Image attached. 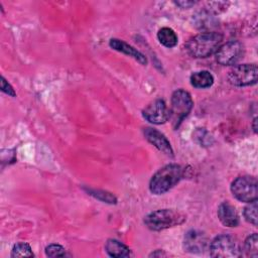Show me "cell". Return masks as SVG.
I'll use <instances>...</instances> for the list:
<instances>
[{
  "label": "cell",
  "instance_id": "obj_1",
  "mask_svg": "<svg viewBox=\"0 0 258 258\" xmlns=\"http://www.w3.org/2000/svg\"><path fill=\"white\" fill-rule=\"evenodd\" d=\"M223 41V35L219 32H202L191 37L185 44L186 51L194 57H208L215 53Z\"/></svg>",
  "mask_w": 258,
  "mask_h": 258
},
{
  "label": "cell",
  "instance_id": "obj_2",
  "mask_svg": "<svg viewBox=\"0 0 258 258\" xmlns=\"http://www.w3.org/2000/svg\"><path fill=\"white\" fill-rule=\"evenodd\" d=\"M184 176V169L177 164H167L151 177L149 188L152 194L162 195L173 187Z\"/></svg>",
  "mask_w": 258,
  "mask_h": 258
},
{
  "label": "cell",
  "instance_id": "obj_3",
  "mask_svg": "<svg viewBox=\"0 0 258 258\" xmlns=\"http://www.w3.org/2000/svg\"><path fill=\"white\" fill-rule=\"evenodd\" d=\"M185 221L184 215L177 211L163 209L148 214L145 219V225L152 231H161L182 224Z\"/></svg>",
  "mask_w": 258,
  "mask_h": 258
},
{
  "label": "cell",
  "instance_id": "obj_4",
  "mask_svg": "<svg viewBox=\"0 0 258 258\" xmlns=\"http://www.w3.org/2000/svg\"><path fill=\"white\" fill-rule=\"evenodd\" d=\"M194 106L192 99L188 92L176 90L171 96V106L169 109V119L173 128H177L183 119L190 113Z\"/></svg>",
  "mask_w": 258,
  "mask_h": 258
},
{
  "label": "cell",
  "instance_id": "obj_5",
  "mask_svg": "<svg viewBox=\"0 0 258 258\" xmlns=\"http://www.w3.org/2000/svg\"><path fill=\"white\" fill-rule=\"evenodd\" d=\"M210 252L216 258H235L242 255L239 241L228 234L217 236L210 245Z\"/></svg>",
  "mask_w": 258,
  "mask_h": 258
},
{
  "label": "cell",
  "instance_id": "obj_6",
  "mask_svg": "<svg viewBox=\"0 0 258 258\" xmlns=\"http://www.w3.org/2000/svg\"><path fill=\"white\" fill-rule=\"evenodd\" d=\"M231 190L240 202L251 203L257 200V180L250 175L239 176L232 182Z\"/></svg>",
  "mask_w": 258,
  "mask_h": 258
},
{
  "label": "cell",
  "instance_id": "obj_7",
  "mask_svg": "<svg viewBox=\"0 0 258 258\" xmlns=\"http://www.w3.org/2000/svg\"><path fill=\"white\" fill-rule=\"evenodd\" d=\"M258 69L255 63L235 66L228 73L229 82L237 87H245L256 84Z\"/></svg>",
  "mask_w": 258,
  "mask_h": 258
},
{
  "label": "cell",
  "instance_id": "obj_8",
  "mask_svg": "<svg viewBox=\"0 0 258 258\" xmlns=\"http://www.w3.org/2000/svg\"><path fill=\"white\" fill-rule=\"evenodd\" d=\"M244 47L238 40H230L221 44L215 52L216 60L222 66L235 64L243 55Z\"/></svg>",
  "mask_w": 258,
  "mask_h": 258
},
{
  "label": "cell",
  "instance_id": "obj_9",
  "mask_svg": "<svg viewBox=\"0 0 258 258\" xmlns=\"http://www.w3.org/2000/svg\"><path fill=\"white\" fill-rule=\"evenodd\" d=\"M143 117L152 124H163L169 119V109L161 99L151 102L142 112Z\"/></svg>",
  "mask_w": 258,
  "mask_h": 258
},
{
  "label": "cell",
  "instance_id": "obj_10",
  "mask_svg": "<svg viewBox=\"0 0 258 258\" xmlns=\"http://www.w3.org/2000/svg\"><path fill=\"white\" fill-rule=\"evenodd\" d=\"M209 244L207 235L198 230L188 231L183 240V247L189 253H203Z\"/></svg>",
  "mask_w": 258,
  "mask_h": 258
},
{
  "label": "cell",
  "instance_id": "obj_11",
  "mask_svg": "<svg viewBox=\"0 0 258 258\" xmlns=\"http://www.w3.org/2000/svg\"><path fill=\"white\" fill-rule=\"evenodd\" d=\"M144 136L145 138L151 143L153 144L158 150H160L161 152H163L166 155H170L173 156V151L172 148L170 146L169 141L167 140V138L158 130L147 127L144 129Z\"/></svg>",
  "mask_w": 258,
  "mask_h": 258
},
{
  "label": "cell",
  "instance_id": "obj_12",
  "mask_svg": "<svg viewBox=\"0 0 258 258\" xmlns=\"http://www.w3.org/2000/svg\"><path fill=\"white\" fill-rule=\"evenodd\" d=\"M218 218L227 227H236L239 224V216L235 208L228 202L222 203L218 208Z\"/></svg>",
  "mask_w": 258,
  "mask_h": 258
},
{
  "label": "cell",
  "instance_id": "obj_13",
  "mask_svg": "<svg viewBox=\"0 0 258 258\" xmlns=\"http://www.w3.org/2000/svg\"><path fill=\"white\" fill-rule=\"evenodd\" d=\"M109 44L115 50H118V51L123 52V53H125V54H127L129 56H132L133 58H135L137 61H139L142 64H146L147 59L144 56V54H142L139 50H137L133 46L129 45L128 43L124 42L123 40H120V39H117V38H112L110 40Z\"/></svg>",
  "mask_w": 258,
  "mask_h": 258
},
{
  "label": "cell",
  "instance_id": "obj_14",
  "mask_svg": "<svg viewBox=\"0 0 258 258\" xmlns=\"http://www.w3.org/2000/svg\"><path fill=\"white\" fill-rule=\"evenodd\" d=\"M105 249L110 256L117 258L128 257L131 254L130 249L126 245L115 239H109L105 245Z\"/></svg>",
  "mask_w": 258,
  "mask_h": 258
},
{
  "label": "cell",
  "instance_id": "obj_15",
  "mask_svg": "<svg viewBox=\"0 0 258 258\" xmlns=\"http://www.w3.org/2000/svg\"><path fill=\"white\" fill-rule=\"evenodd\" d=\"M190 84L198 89L210 88L214 84V77L209 71H200L191 74Z\"/></svg>",
  "mask_w": 258,
  "mask_h": 258
},
{
  "label": "cell",
  "instance_id": "obj_16",
  "mask_svg": "<svg viewBox=\"0 0 258 258\" xmlns=\"http://www.w3.org/2000/svg\"><path fill=\"white\" fill-rule=\"evenodd\" d=\"M159 42L165 47H173L177 44V35L173 29L169 27H162L157 32Z\"/></svg>",
  "mask_w": 258,
  "mask_h": 258
},
{
  "label": "cell",
  "instance_id": "obj_17",
  "mask_svg": "<svg viewBox=\"0 0 258 258\" xmlns=\"http://www.w3.org/2000/svg\"><path fill=\"white\" fill-rule=\"evenodd\" d=\"M244 249L248 256L250 257L258 256V236L256 233L247 237V239L245 240Z\"/></svg>",
  "mask_w": 258,
  "mask_h": 258
},
{
  "label": "cell",
  "instance_id": "obj_18",
  "mask_svg": "<svg viewBox=\"0 0 258 258\" xmlns=\"http://www.w3.org/2000/svg\"><path fill=\"white\" fill-rule=\"evenodd\" d=\"M33 253L27 243H17L11 251V257H32Z\"/></svg>",
  "mask_w": 258,
  "mask_h": 258
},
{
  "label": "cell",
  "instance_id": "obj_19",
  "mask_svg": "<svg viewBox=\"0 0 258 258\" xmlns=\"http://www.w3.org/2000/svg\"><path fill=\"white\" fill-rule=\"evenodd\" d=\"M244 217L247 222H249L253 226H257V200L251 202L244 209Z\"/></svg>",
  "mask_w": 258,
  "mask_h": 258
},
{
  "label": "cell",
  "instance_id": "obj_20",
  "mask_svg": "<svg viewBox=\"0 0 258 258\" xmlns=\"http://www.w3.org/2000/svg\"><path fill=\"white\" fill-rule=\"evenodd\" d=\"M45 254L48 257H63L66 256V250L58 244H50L45 248Z\"/></svg>",
  "mask_w": 258,
  "mask_h": 258
},
{
  "label": "cell",
  "instance_id": "obj_21",
  "mask_svg": "<svg viewBox=\"0 0 258 258\" xmlns=\"http://www.w3.org/2000/svg\"><path fill=\"white\" fill-rule=\"evenodd\" d=\"M2 81H1V90L4 92V93H6V94H8V95H10V96H12V97H14L15 96V92H14V90L12 89V87L8 84V82H6V80L2 77V79H1Z\"/></svg>",
  "mask_w": 258,
  "mask_h": 258
},
{
  "label": "cell",
  "instance_id": "obj_22",
  "mask_svg": "<svg viewBox=\"0 0 258 258\" xmlns=\"http://www.w3.org/2000/svg\"><path fill=\"white\" fill-rule=\"evenodd\" d=\"M175 4L181 8H189L190 6L195 5L196 2H194V1H177V2H175Z\"/></svg>",
  "mask_w": 258,
  "mask_h": 258
},
{
  "label": "cell",
  "instance_id": "obj_23",
  "mask_svg": "<svg viewBox=\"0 0 258 258\" xmlns=\"http://www.w3.org/2000/svg\"><path fill=\"white\" fill-rule=\"evenodd\" d=\"M167 254L166 253H164L163 251H161V250H157L156 252H154V253H152L150 256H166Z\"/></svg>",
  "mask_w": 258,
  "mask_h": 258
}]
</instances>
